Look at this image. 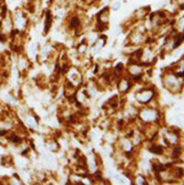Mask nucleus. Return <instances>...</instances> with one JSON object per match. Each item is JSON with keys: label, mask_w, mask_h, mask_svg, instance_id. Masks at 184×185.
Masks as SVG:
<instances>
[{"label": "nucleus", "mask_w": 184, "mask_h": 185, "mask_svg": "<svg viewBox=\"0 0 184 185\" xmlns=\"http://www.w3.org/2000/svg\"><path fill=\"white\" fill-rule=\"evenodd\" d=\"M152 96H154L152 91H145V92H141V93L138 95V99L143 103H147L149 100L152 98Z\"/></svg>", "instance_id": "1"}, {"label": "nucleus", "mask_w": 184, "mask_h": 185, "mask_svg": "<svg viewBox=\"0 0 184 185\" xmlns=\"http://www.w3.org/2000/svg\"><path fill=\"white\" fill-rule=\"evenodd\" d=\"M78 26H80V20H79L78 17H72V19L70 20V27L76 28Z\"/></svg>", "instance_id": "2"}, {"label": "nucleus", "mask_w": 184, "mask_h": 185, "mask_svg": "<svg viewBox=\"0 0 184 185\" xmlns=\"http://www.w3.org/2000/svg\"><path fill=\"white\" fill-rule=\"evenodd\" d=\"M51 22H52V16H51V12H47V19H46V32L49 30L51 27Z\"/></svg>", "instance_id": "3"}, {"label": "nucleus", "mask_w": 184, "mask_h": 185, "mask_svg": "<svg viewBox=\"0 0 184 185\" xmlns=\"http://www.w3.org/2000/svg\"><path fill=\"white\" fill-rule=\"evenodd\" d=\"M119 5H120V3H119V1H117V3L113 5L112 9H113V10H118V9H119Z\"/></svg>", "instance_id": "4"}]
</instances>
